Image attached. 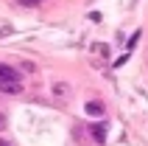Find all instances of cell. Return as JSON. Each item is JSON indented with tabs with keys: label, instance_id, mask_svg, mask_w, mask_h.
I'll return each mask as SVG.
<instances>
[{
	"label": "cell",
	"instance_id": "obj_1",
	"mask_svg": "<svg viewBox=\"0 0 148 146\" xmlns=\"http://www.w3.org/2000/svg\"><path fill=\"white\" fill-rule=\"evenodd\" d=\"M3 81H20V73L11 65H3V62H0V84H3Z\"/></svg>",
	"mask_w": 148,
	"mask_h": 146
},
{
	"label": "cell",
	"instance_id": "obj_2",
	"mask_svg": "<svg viewBox=\"0 0 148 146\" xmlns=\"http://www.w3.org/2000/svg\"><path fill=\"white\" fill-rule=\"evenodd\" d=\"M0 93L17 96V93H23V84H20V81H3V84H0Z\"/></svg>",
	"mask_w": 148,
	"mask_h": 146
},
{
	"label": "cell",
	"instance_id": "obj_3",
	"mask_svg": "<svg viewBox=\"0 0 148 146\" xmlns=\"http://www.w3.org/2000/svg\"><path fill=\"white\" fill-rule=\"evenodd\" d=\"M84 113H87V115H103L106 110H103L101 101H87V104H84Z\"/></svg>",
	"mask_w": 148,
	"mask_h": 146
},
{
	"label": "cell",
	"instance_id": "obj_4",
	"mask_svg": "<svg viewBox=\"0 0 148 146\" xmlns=\"http://www.w3.org/2000/svg\"><path fill=\"white\" fill-rule=\"evenodd\" d=\"M92 135H95V140H103V135H106V124H95V127H92Z\"/></svg>",
	"mask_w": 148,
	"mask_h": 146
},
{
	"label": "cell",
	"instance_id": "obj_5",
	"mask_svg": "<svg viewBox=\"0 0 148 146\" xmlns=\"http://www.w3.org/2000/svg\"><path fill=\"white\" fill-rule=\"evenodd\" d=\"M17 6H25V8H34V6H39V0H14Z\"/></svg>",
	"mask_w": 148,
	"mask_h": 146
},
{
	"label": "cell",
	"instance_id": "obj_6",
	"mask_svg": "<svg viewBox=\"0 0 148 146\" xmlns=\"http://www.w3.org/2000/svg\"><path fill=\"white\" fill-rule=\"evenodd\" d=\"M53 90H56V96H67V90H70V87H67V84H62V81H59V84H56V87H53Z\"/></svg>",
	"mask_w": 148,
	"mask_h": 146
},
{
	"label": "cell",
	"instance_id": "obj_7",
	"mask_svg": "<svg viewBox=\"0 0 148 146\" xmlns=\"http://www.w3.org/2000/svg\"><path fill=\"white\" fill-rule=\"evenodd\" d=\"M137 40H140V31H137V34H134V37H132V40L126 42V48H129V51H134V45H137Z\"/></svg>",
	"mask_w": 148,
	"mask_h": 146
},
{
	"label": "cell",
	"instance_id": "obj_8",
	"mask_svg": "<svg viewBox=\"0 0 148 146\" xmlns=\"http://www.w3.org/2000/svg\"><path fill=\"white\" fill-rule=\"evenodd\" d=\"M3 129H6V115L0 113V132H3Z\"/></svg>",
	"mask_w": 148,
	"mask_h": 146
},
{
	"label": "cell",
	"instance_id": "obj_9",
	"mask_svg": "<svg viewBox=\"0 0 148 146\" xmlns=\"http://www.w3.org/2000/svg\"><path fill=\"white\" fill-rule=\"evenodd\" d=\"M39 3H42V0H39Z\"/></svg>",
	"mask_w": 148,
	"mask_h": 146
}]
</instances>
